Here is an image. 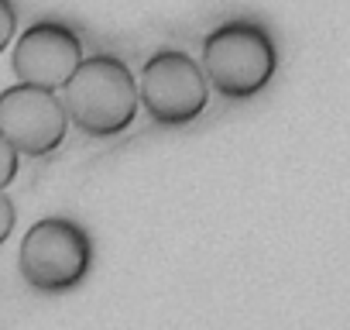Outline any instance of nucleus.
Masks as SVG:
<instances>
[{
	"label": "nucleus",
	"instance_id": "nucleus-1",
	"mask_svg": "<svg viewBox=\"0 0 350 330\" xmlns=\"http://www.w3.org/2000/svg\"><path fill=\"white\" fill-rule=\"evenodd\" d=\"M69 124L90 138H117L137 117V79L120 55H86L59 90Z\"/></svg>",
	"mask_w": 350,
	"mask_h": 330
},
{
	"label": "nucleus",
	"instance_id": "nucleus-2",
	"mask_svg": "<svg viewBox=\"0 0 350 330\" xmlns=\"http://www.w3.org/2000/svg\"><path fill=\"white\" fill-rule=\"evenodd\" d=\"M200 69L206 86L227 100H251L275 79L278 45L261 21L230 18L203 38Z\"/></svg>",
	"mask_w": 350,
	"mask_h": 330
},
{
	"label": "nucleus",
	"instance_id": "nucleus-3",
	"mask_svg": "<svg viewBox=\"0 0 350 330\" xmlns=\"http://www.w3.org/2000/svg\"><path fill=\"white\" fill-rule=\"evenodd\" d=\"M93 268V241L72 217L35 220L18 248V272L38 292H69Z\"/></svg>",
	"mask_w": 350,
	"mask_h": 330
},
{
	"label": "nucleus",
	"instance_id": "nucleus-4",
	"mask_svg": "<svg viewBox=\"0 0 350 330\" xmlns=\"http://www.w3.org/2000/svg\"><path fill=\"white\" fill-rule=\"evenodd\" d=\"M134 79L137 107H144L161 127L193 124L210 103V86L203 79L200 62L179 49H158L154 55H148Z\"/></svg>",
	"mask_w": 350,
	"mask_h": 330
},
{
	"label": "nucleus",
	"instance_id": "nucleus-5",
	"mask_svg": "<svg viewBox=\"0 0 350 330\" xmlns=\"http://www.w3.org/2000/svg\"><path fill=\"white\" fill-rule=\"evenodd\" d=\"M66 134L69 117L62 110L59 93L21 83L0 90V138L21 158H45L59 151Z\"/></svg>",
	"mask_w": 350,
	"mask_h": 330
},
{
	"label": "nucleus",
	"instance_id": "nucleus-6",
	"mask_svg": "<svg viewBox=\"0 0 350 330\" xmlns=\"http://www.w3.org/2000/svg\"><path fill=\"white\" fill-rule=\"evenodd\" d=\"M83 59V38L76 35V28L55 18H42L14 38L11 66L21 86L59 93Z\"/></svg>",
	"mask_w": 350,
	"mask_h": 330
},
{
	"label": "nucleus",
	"instance_id": "nucleus-7",
	"mask_svg": "<svg viewBox=\"0 0 350 330\" xmlns=\"http://www.w3.org/2000/svg\"><path fill=\"white\" fill-rule=\"evenodd\" d=\"M18 173H21V155L4 138H0V193L18 179Z\"/></svg>",
	"mask_w": 350,
	"mask_h": 330
},
{
	"label": "nucleus",
	"instance_id": "nucleus-8",
	"mask_svg": "<svg viewBox=\"0 0 350 330\" xmlns=\"http://www.w3.org/2000/svg\"><path fill=\"white\" fill-rule=\"evenodd\" d=\"M18 38V11H14V0H0V55L4 49Z\"/></svg>",
	"mask_w": 350,
	"mask_h": 330
},
{
	"label": "nucleus",
	"instance_id": "nucleus-9",
	"mask_svg": "<svg viewBox=\"0 0 350 330\" xmlns=\"http://www.w3.org/2000/svg\"><path fill=\"white\" fill-rule=\"evenodd\" d=\"M14 224H18V207L8 193H0V248H4L8 238L14 234Z\"/></svg>",
	"mask_w": 350,
	"mask_h": 330
}]
</instances>
